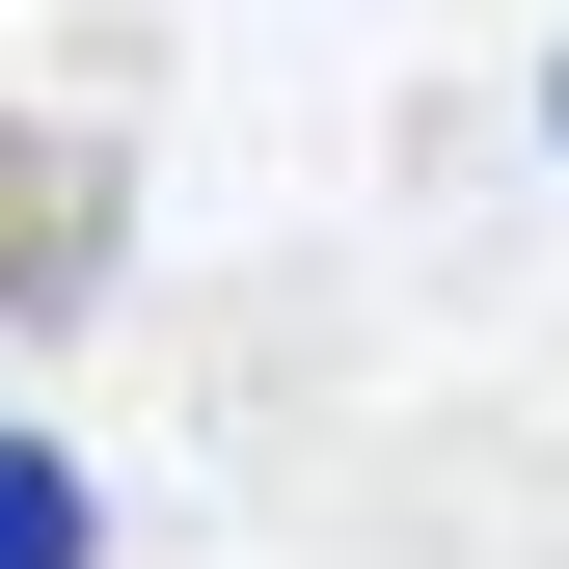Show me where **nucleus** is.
I'll return each mask as SVG.
<instances>
[{"label":"nucleus","mask_w":569,"mask_h":569,"mask_svg":"<svg viewBox=\"0 0 569 569\" xmlns=\"http://www.w3.org/2000/svg\"><path fill=\"white\" fill-rule=\"evenodd\" d=\"M82 271H109V163H82V136H0V326L82 299Z\"/></svg>","instance_id":"obj_1"},{"label":"nucleus","mask_w":569,"mask_h":569,"mask_svg":"<svg viewBox=\"0 0 569 569\" xmlns=\"http://www.w3.org/2000/svg\"><path fill=\"white\" fill-rule=\"evenodd\" d=\"M109 516H82V461H54V435H0V569H82Z\"/></svg>","instance_id":"obj_2"},{"label":"nucleus","mask_w":569,"mask_h":569,"mask_svg":"<svg viewBox=\"0 0 569 569\" xmlns=\"http://www.w3.org/2000/svg\"><path fill=\"white\" fill-rule=\"evenodd\" d=\"M542 163H569V54H542Z\"/></svg>","instance_id":"obj_3"}]
</instances>
